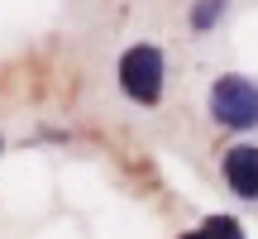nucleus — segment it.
Returning <instances> with one entry per match:
<instances>
[{
    "label": "nucleus",
    "instance_id": "obj_1",
    "mask_svg": "<svg viewBox=\"0 0 258 239\" xmlns=\"http://www.w3.org/2000/svg\"><path fill=\"white\" fill-rule=\"evenodd\" d=\"M120 91L134 105H158L163 101V53L153 43H134L120 57Z\"/></svg>",
    "mask_w": 258,
    "mask_h": 239
},
{
    "label": "nucleus",
    "instance_id": "obj_2",
    "mask_svg": "<svg viewBox=\"0 0 258 239\" xmlns=\"http://www.w3.org/2000/svg\"><path fill=\"white\" fill-rule=\"evenodd\" d=\"M211 115L225 129H253L258 125V86L249 77H220L211 86Z\"/></svg>",
    "mask_w": 258,
    "mask_h": 239
},
{
    "label": "nucleus",
    "instance_id": "obj_3",
    "mask_svg": "<svg viewBox=\"0 0 258 239\" xmlns=\"http://www.w3.org/2000/svg\"><path fill=\"white\" fill-rule=\"evenodd\" d=\"M225 182L234 196L258 201V144H234L225 148Z\"/></svg>",
    "mask_w": 258,
    "mask_h": 239
},
{
    "label": "nucleus",
    "instance_id": "obj_4",
    "mask_svg": "<svg viewBox=\"0 0 258 239\" xmlns=\"http://www.w3.org/2000/svg\"><path fill=\"white\" fill-rule=\"evenodd\" d=\"M177 239H244V230L234 215H211L206 225H196L191 234H177Z\"/></svg>",
    "mask_w": 258,
    "mask_h": 239
},
{
    "label": "nucleus",
    "instance_id": "obj_5",
    "mask_svg": "<svg viewBox=\"0 0 258 239\" xmlns=\"http://www.w3.org/2000/svg\"><path fill=\"white\" fill-rule=\"evenodd\" d=\"M220 15H225V0H201V5L191 10V29H196V34H206Z\"/></svg>",
    "mask_w": 258,
    "mask_h": 239
}]
</instances>
